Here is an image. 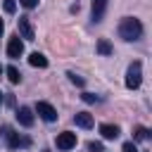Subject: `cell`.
I'll return each instance as SVG.
<instances>
[{
	"mask_svg": "<svg viewBox=\"0 0 152 152\" xmlns=\"http://www.w3.org/2000/svg\"><path fill=\"white\" fill-rule=\"evenodd\" d=\"M140 81H142V64L140 62H133L126 71V88L128 90H135L140 88Z\"/></svg>",
	"mask_w": 152,
	"mask_h": 152,
	"instance_id": "obj_2",
	"label": "cell"
},
{
	"mask_svg": "<svg viewBox=\"0 0 152 152\" xmlns=\"http://www.w3.org/2000/svg\"><path fill=\"white\" fill-rule=\"evenodd\" d=\"M88 150H90V152H102V150H104V145L93 140V142H88Z\"/></svg>",
	"mask_w": 152,
	"mask_h": 152,
	"instance_id": "obj_19",
	"label": "cell"
},
{
	"mask_svg": "<svg viewBox=\"0 0 152 152\" xmlns=\"http://www.w3.org/2000/svg\"><path fill=\"white\" fill-rule=\"evenodd\" d=\"M74 121H76V126H81V128H93V114H88V112H76V116H74Z\"/></svg>",
	"mask_w": 152,
	"mask_h": 152,
	"instance_id": "obj_10",
	"label": "cell"
},
{
	"mask_svg": "<svg viewBox=\"0 0 152 152\" xmlns=\"http://www.w3.org/2000/svg\"><path fill=\"white\" fill-rule=\"evenodd\" d=\"M147 133H150V131H147L145 126H133V140H145Z\"/></svg>",
	"mask_w": 152,
	"mask_h": 152,
	"instance_id": "obj_15",
	"label": "cell"
},
{
	"mask_svg": "<svg viewBox=\"0 0 152 152\" xmlns=\"http://www.w3.org/2000/svg\"><path fill=\"white\" fill-rule=\"evenodd\" d=\"M17 24H19V31H21V38H26V40H33V26H31V21H28V17L24 14V17H19L17 19Z\"/></svg>",
	"mask_w": 152,
	"mask_h": 152,
	"instance_id": "obj_7",
	"label": "cell"
},
{
	"mask_svg": "<svg viewBox=\"0 0 152 152\" xmlns=\"http://www.w3.org/2000/svg\"><path fill=\"white\" fill-rule=\"evenodd\" d=\"M97 52L107 57V55H112V52H114V48H112V43H109L107 38H100V40H97Z\"/></svg>",
	"mask_w": 152,
	"mask_h": 152,
	"instance_id": "obj_13",
	"label": "cell"
},
{
	"mask_svg": "<svg viewBox=\"0 0 152 152\" xmlns=\"http://www.w3.org/2000/svg\"><path fill=\"white\" fill-rule=\"evenodd\" d=\"M0 102H2V93H0Z\"/></svg>",
	"mask_w": 152,
	"mask_h": 152,
	"instance_id": "obj_23",
	"label": "cell"
},
{
	"mask_svg": "<svg viewBox=\"0 0 152 152\" xmlns=\"http://www.w3.org/2000/svg\"><path fill=\"white\" fill-rule=\"evenodd\" d=\"M66 76H69V81H71L74 86H78V88H83V86H86V78H83V76H78V74H74V71H69Z\"/></svg>",
	"mask_w": 152,
	"mask_h": 152,
	"instance_id": "obj_16",
	"label": "cell"
},
{
	"mask_svg": "<svg viewBox=\"0 0 152 152\" xmlns=\"http://www.w3.org/2000/svg\"><path fill=\"white\" fill-rule=\"evenodd\" d=\"M36 112L43 121H57V109L50 104V102H38L36 104Z\"/></svg>",
	"mask_w": 152,
	"mask_h": 152,
	"instance_id": "obj_4",
	"label": "cell"
},
{
	"mask_svg": "<svg viewBox=\"0 0 152 152\" xmlns=\"http://www.w3.org/2000/svg\"><path fill=\"white\" fill-rule=\"evenodd\" d=\"M7 78H10V83H14V86H17V83L21 81L19 69H17V66H7Z\"/></svg>",
	"mask_w": 152,
	"mask_h": 152,
	"instance_id": "obj_14",
	"label": "cell"
},
{
	"mask_svg": "<svg viewBox=\"0 0 152 152\" xmlns=\"http://www.w3.org/2000/svg\"><path fill=\"white\" fill-rule=\"evenodd\" d=\"M28 64H31V66H38V69H45V66H48V57L40 55V52H31Z\"/></svg>",
	"mask_w": 152,
	"mask_h": 152,
	"instance_id": "obj_12",
	"label": "cell"
},
{
	"mask_svg": "<svg viewBox=\"0 0 152 152\" xmlns=\"http://www.w3.org/2000/svg\"><path fill=\"white\" fill-rule=\"evenodd\" d=\"M0 74H2V66H0Z\"/></svg>",
	"mask_w": 152,
	"mask_h": 152,
	"instance_id": "obj_24",
	"label": "cell"
},
{
	"mask_svg": "<svg viewBox=\"0 0 152 152\" xmlns=\"http://www.w3.org/2000/svg\"><path fill=\"white\" fill-rule=\"evenodd\" d=\"M2 31H5V24H2V19H0V36H2Z\"/></svg>",
	"mask_w": 152,
	"mask_h": 152,
	"instance_id": "obj_22",
	"label": "cell"
},
{
	"mask_svg": "<svg viewBox=\"0 0 152 152\" xmlns=\"http://www.w3.org/2000/svg\"><path fill=\"white\" fill-rule=\"evenodd\" d=\"M121 152H138V147H135V142H124Z\"/></svg>",
	"mask_w": 152,
	"mask_h": 152,
	"instance_id": "obj_20",
	"label": "cell"
},
{
	"mask_svg": "<svg viewBox=\"0 0 152 152\" xmlns=\"http://www.w3.org/2000/svg\"><path fill=\"white\" fill-rule=\"evenodd\" d=\"M100 133H102L104 140H114V138H119V126L116 124H102L100 126Z\"/></svg>",
	"mask_w": 152,
	"mask_h": 152,
	"instance_id": "obj_11",
	"label": "cell"
},
{
	"mask_svg": "<svg viewBox=\"0 0 152 152\" xmlns=\"http://www.w3.org/2000/svg\"><path fill=\"white\" fill-rule=\"evenodd\" d=\"M119 36H121L124 40H138V38L142 36V24H140V19H135V17H124L121 24H119Z\"/></svg>",
	"mask_w": 152,
	"mask_h": 152,
	"instance_id": "obj_1",
	"label": "cell"
},
{
	"mask_svg": "<svg viewBox=\"0 0 152 152\" xmlns=\"http://www.w3.org/2000/svg\"><path fill=\"white\" fill-rule=\"evenodd\" d=\"M19 2H21V5L26 7V10H33V7L38 5V0H19Z\"/></svg>",
	"mask_w": 152,
	"mask_h": 152,
	"instance_id": "obj_21",
	"label": "cell"
},
{
	"mask_svg": "<svg viewBox=\"0 0 152 152\" xmlns=\"http://www.w3.org/2000/svg\"><path fill=\"white\" fill-rule=\"evenodd\" d=\"M71 147H76V133H71V131L59 133L57 135V150H71Z\"/></svg>",
	"mask_w": 152,
	"mask_h": 152,
	"instance_id": "obj_5",
	"label": "cell"
},
{
	"mask_svg": "<svg viewBox=\"0 0 152 152\" xmlns=\"http://www.w3.org/2000/svg\"><path fill=\"white\" fill-rule=\"evenodd\" d=\"M81 97H83V102H88V104H97V102H100V97L93 95V93H83Z\"/></svg>",
	"mask_w": 152,
	"mask_h": 152,
	"instance_id": "obj_17",
	"label": "cell"
},
{
	"mask_svg": "<svg viewBox=\"0 0 152 152\" xmlns=\"http://www.w3.org/2000/svg\"><path fill=\"white\" fill-rule=\"evenodd\" d=\"M7 55H10L12 59H17V57L24 55V43H21L19 36H12V38H10V43H7Z\"/></svg>",
	"mask_w": 152,
	"mask_h": 152,
	"instance_id": "obj_6",
	"label": "cell"
},
{
	"mask_svg": "<svg viewBox=\"0 0 152 152\" xmlns=\"http://www.w3.org/2000/svg\"><path fill=\"white\" fill-rule=\"evenodd\" d=\"M2 7H5V12H7V14H12V12L17 10V2H14V0H5V2H2Z\"/></svg>",
	"mask_w": 152,
	"mask_h": 152,
	"instance_id": "obj_18",
	"label": "cell"
},
{
	"mask_svg": "<svg viewBox=\"0 0 152 152\" xmlns=\"http://www.w3.org/2000/svg\"><path fill=\"white\" fill-rule=\"evenodd\" d=\"M107 5H109V0H93V21H95V24L104 19Z\"/></svg>",
	"mask_w": 152,
	"mask_h": 152,
	"instance_id": "obj_8",
	"label": "cell"
},
{
	"mask_svg": "<svg viewBox=\"0 0 152 152\" xmlns=\"http://www.w3.org/2000/svg\"><path fill=\"white\" fill-rule=\"evenodd\" d=\"M17 121L21 124V126H33V112H31V107H19L17 109Z\"/></svg>",
	"mask_w": 152,
	"mask_h": 152,
	"instance_id": "obj_9",
	"label": "cell"
},
{
	"mask_svg": "<svg viewBox=\"0 0 152 152\" xmlns=\"http://www.w3.org/2000/svg\"><path fill=\"white\" fill-rule=\"evenodd\" d=\"M2 131H5L2 135H5V140H7V147H10V150H14V147H26V145H28V138H19V133H14L10 126H5Z\"/></svg>",
	"mask_w": 152,
	"mask_h": 152,
	"instance_id": "obj_3",
	"label": "cell"
}]
</instances>
